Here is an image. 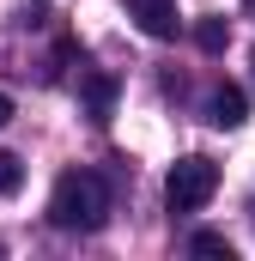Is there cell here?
<instances>
[{
  "label": "cell",
  "mask_w": 255,
  "mask_h": 261,
  "mask_svg": "<svg viewBox=\"0 0 255 261\" xmlns=\"http://www.w3.org/2000/svg\"><path fill=\"white\" fill-rule=\"evenodd\" d=\"M243 12H249V18H255V0H243Z\"/></svg>",
  "instance_id": "cell-10"
},
{
  "label": "cell",
  "mask_w": 255,
  "mask_h": 261,
  "mask_svg": "<svg viewBox=\"0 0 255 261\" xmlns=\"http://www.w3.org/2000/svg\"><path fill=\"white\" fill-rule=\"evenodd\" d=\"M79 97H85V116L91 122H110V110H116V73H79Z\"/></svg>",
  "instance_id": "cell-3"
},
{
  "label": "cell",
  "mask_w": 255,
  "mask_h": 261,
  "mask_svg": "<svg viewBox=\"0 0 255 261\" xmlns=\"http://www.w3.org/2000/svg\"><path fill=\"white\" fill-rule=\"evenodd\" d=\"M134 6V24L146 31V37H176V0H128Z\"/></svg>",
  "instance_id": "cell-4"
},
{
  "label": "cell",
  "mask_w": 255,
  "mask_h": 261,
  "mask_svg": "<svg viewBox=\"0 0 255 261\" xmlns=\"http://www.w3.org/2000/svg\"><path fill=\"white\" fill-rule=\"evenodd\" d=\"M213 195H219V164H213L207 152H189V158L170 164V176H164V200H170V213H200Z\"/></svg>",
  "instance_id": "cell-2"
},
{
  "label": "cell",
  "mask_w": 255,
  "mask_h": 261,
  "mask_svg": "<svg viewBox=\"0 0 255 261\" xmlns=\"http://www.w3.org/2000/svg\"><path fill=\"white\" fill-rule=\"evenodd\" d=\"M49 219L61 231H104V219H110V182L97 170H67L55 182V195H49Z\"/></svg>",
  "instance_id": "cell-1"
},
{
  "label": "cell",
  "mask_w": 255,
  "mask_h": 261,
  "mask_svg": "<svg viewBox=\"0 0 255 261\" xmlns=\"http://www.w3.org/2000/svg\"><path fill=\"white\" fill-rule=\"evenodd\" d=\"M189 249H194V255H207V261H231V243H225L219 231H200V237H194Z\"/></svg>",
  "instance_id": "cell-8"
},
{
  "label": "cell",
  "mask_w": 255,
  "mask_h": 261,
  "mask_svg": "<svg viewBox=\"0 0 255 261\" xmlns=\"http://www.w3.org/2000/svg\"><path fill=\"white\" fill-rule=\"evenodd\" d=\"M6 122H12V97L0 91V128H6Z\"/></svg>",
  "instance_id": "cell-9"
},
{
  "label": "cell",
  "mask_w": 255,
  "mask_h": 261,
  "mask_svg": "<svg viewBox=\"0 0 255 261\" xmlns=\"http://www.w3.org/2000/svg\"><path fill=\"white\" fill-rule=\"evenodd\" d=\"M194 43H200L207 55H219V49L231 43V24H225V18H200V24H194Z\"/></svg>",
  "instance_id": "cell-6"
},
{
  "label": "cell",
  "mask_w": 255,
  "mask_h": 261,
  "mask_svg": "<svg viewBox=\"0 0 255 261\" xmlns=\"http://www.w3.org/2000/svg\"><path fill=\"white\" fill-rule=\"evenodd\" d=\"M207 122H213V128H237V122H243V91H237V85H213Z\"/></svg>",
  "instance_id": "cell-5"
},
{
  "label": "cell",
  "mask_w": 255,
  "mask_h": 261,
  "mask_svg": "<svg viewBox=\"0 0 255 261\" xmlns=\"http://www.w3.org/2000/svg\"><path fill=\"white\" fill-rule=\"evenodd\" d=\"M18 189H24V158L0 152V195H18Z\"/></svg>",
  "instance_id": "cell-7"
},
{
  "label": "cell",
  "mask_w": 255,
  "mask_h": 261,
  "mask_svg": "<svg viewBox=\"0 0 255 261\" xmlns=\"http://www.w3.org/2000/svg\"><path fill=\"white\" fill-rule=\"evenodd\" d=\"M249 67H255V55H249Z\"/></svg>",
  "instance_id": "cell-11"
}]
</instances>
